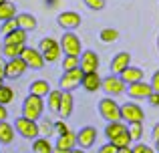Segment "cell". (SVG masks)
<instances>
[{
    "instance_id": "6da1fadb",
    "label": "cell",
    "mask_w": 159,
    "mask_h": 153,
    "mask_svg": "<svg viewBox=\"0 0 159 153\" xmlns=\"http://www.w3.org/2000/svg\"><path fill=\"white\" fill-rule=\"evenodd\" d=\"M44 107H47V103H44L43 97H36V95L28 93V97L22 101V117L32 119V121H39V119L43 117V113H44Z\"/></svg>"
},
{
    "instance_id": "7a4b0ae2",
    "label": "cell",
    "mask_w": 159,
    "mask_h": 153,
    "mask_svg": "<svg viewBox=\"0 0 159 153\" xmlns=\"http://www.w3.org/2000/svg\"><path fill=\"white\" fill-rule=\"evenodd\" d=\"M58 44H61V51H62V55L81 56V52H83L81 38H79V36L75 34V30H65V34L61 36Z\"/></svg>"
},
{
    "instance_id": "3957f363",
    "label": "cell",
    "mask_w": 159,
    "mask_h": 153,
    "mask_svg": "<svg viewBox=\"0 0 159 153\" xmlns=\"http://www.w3.org/2000/svg\"><path fill=\"white\" fill-rule=\"evenodd\" d=\"M99 115L109 121H121V105L113 97H105L99 101Z\"/></svg>"
},
{
    "instance_id": "277c9868",
    "label": "cell",
    "mask_w": 159,
    "mask_h": 153,
    "mask_svg": "<svg viewBox=\"0 0 159 153\" xmlns=\"http://www.w3.org/2000/svg\"><path fill=\"white\" fill-rule=\"evenodd\" d=\"M39 51L43 52L44 61H47L48 65L57 63V61L61 59V55H62V51H61V44H58V40H57V38H51V36H47V38H43V40H40V44H39Z\"/></svg>"
},
{
    "instance_id": "5b68a950",
    "label": "cell",
    "mask_w": 159,
    "mask_h": 153,
    "mask_svg": "<svg viewBox=\"0 0 159 153\" xmlns=\"http://www.w3.org/2000/svg\"><path fill=\"white\" fill-rule=\"evenodd\" d=\"M125 89H127V85H125L123 81H121L119 75H109L105 79H101V91L107 95V97H119V95L125 93Z\"/></svg>"
},
{
    "instance_id": "8992f818",
    "label": "cell",
    "mask_w": 159,
    "mask_h": 153,
    "mask_svg": "<svg viewBox=\"0 0 159 153\" xmlns=\"http://www.w3.org/2000/svg\"><path fill=\"white\" fill-rule=\"evenodd\" d=\"M83 75H85V71H83L81 67L65 71L62 77H61V81H58L61 91H70V93H73L75 89H79V87H81V81H83Z\"/></svg>"
},
{
    "instance_id": "52a82bcc",
    "label": "cell",
    "mask_w": 159,
    "mask_h": 153,
    "mask_svg": "<svg viewBox=\"0 0 159 153\" xmlns=\"http://www.w3.org/2000/svg\"><path fill=\"white\" fill-rule=\"evenodd\" d=\"M14 129L20 137L24 139H36L39 137V123L32 121V119H26V117H16L14 119Z\"/></svg>"
},
{
    "instance_id": "ba28073f",
    "label": "cell",
    "mask_w": 159,
    "mask_h": 153,
    "mask_svg": "<svg viewBox=\"0 0 159 153\" xmlns=\"http://www.w3.org/2000/svg\"><path fill=\"white\" fill-rule=\"evenodd\" d=\"M145 119V111L141 109V105L137 103H123L121 105V121L129 123H143Z\"/></svg>"
},
{
    "instance_id": "9c48e42d",
    "label": "cell",
    "mask_w": 159,
    "mask_h": 153,
    "mask_svg": "<svg viewBox=\"0 0 159 153\" xmlns=\"http://www.w3.org/2000/svg\"><path fill=\"white\" fill-rule=\"evenodd\" d=\"M20 59L26 63L28 69H34V71H40V69L47 65V61H44L43 52H40L39 48H34V47H24V51H22V55H20Z\"/></svg>"
},
{
    "instance_id": "30bf717a",
    "label": "cell",
    "mask_w": 159,
    "mask_h": 153,
    "mask_svg": "<svg viewBox=\"0 0 159 153\" xmlns=\"http://www.w3.org/2000/svg\"><path fill=\"white\" fill-rule=\"evenodd\" d=\"M81 22H83L81 14L75 12V10H65L57 16V24L62 30H77V28L81 26Z\"/></svg>"
},
{
    "instance_id": "8fae6325",
    "label": "cell",
    "mask_w": 159,
    "mask_h": 153,
    "mask_svg": "<svg viewBox=\"0 0 159 153\" xmlns=\"http://www.w3.org/2000/svg\"><path fill=\"white\" fill-rule=\"evenodd\" d=\"M77 147V133L66 131V133L57 135V143H54V153H70Z\"/></svg>"
},
{
    "instance_id": "7c38bea8",
    "label": "cell",
    "mask_w": 159,
    "mask_h": 153,
    "mask_svg": "<svg viewBox=\"0 0 159 153\" xmlns=\"http://www.w3.org/2000/svg\"><path fill=\"white\" fill-rule=\"evenodd\" d=\"M99 65H101V59L95 51H83L81 56H79V67L85 73H93L99 71Z\"/></svg>"
},
{
    "instance_id": "4fadbf2b",
    "label": "cell",
    "mask_w": 159,
    "mask_h": 153,
    "mask_svg": "<svg viewBox=\"0 0 159 153\" xmlns=\"http://www.w3.org/2000/svg\"><path fill=\"white\" fill-rule=\"evenodd\" d=\"M95 141H97V129L91 125L81 127V131L77 133V145L81 149H91L95 145Z\"/></svg>"
},
{
    "instance_id": "5bb4252c",
    "label": "cell",
    "mask_w": 159,
    "mask_h": 153,
    "mask_svg": "<svg viewBox=\"0 0 159 153\" xmlns=\"http://www.w3.org/2000/svg\"><path fill=\"white\" fill-rule=\"evenodd\" d=\"M125 93H127L131 99H147L149 95L153 93V87L149 85V83H145V81H137V83L127 85Z\"/></svg>"
},
{
    "instance_id": "9a60e30c",
    "label": "cell",
    "mask_w": 159,
    "mask_h": 153,
    "mask_svg": "<svg viewBox=\"0 0 159 153\" xmlns=\"http://www.w3.org/2000/svg\"><path fill=\"white\" fill-rule=\"evenodd\" d=\"M26 71H28V67H26V63H24L20 56H18V59L6 61V79H12V81H16V79H20Z\"/></svg>"
},
{
    "instance_id": "2e32d148",
    "label": "cell",
    "mask_w": 159,
    "mask_h": 153,
    "mask_svg": "<svg viewBox=\"0 0 159 153\" xmlns=\"http://www.w3.org/2000/svg\"><path fill=\"white\" fill-rule=\"evenodd\" d=\"M129 65H131V55L125 52V51L117 52V55L111 59V71H113V75H121Z\"/></svg>"
},
{
    "instance_id": "e0dca14e",
    "label": "cell",
    "mask_w": 159,
    "mask_h": 153,
    "mask_svg": "<svg viewBox=\"0 0 159 153\" xmlns=\"http://www.w3.org/2000/svg\"><path fill=\"white\" fill-rule=\"evenodd\" d=\"M75 109V97L70 91H62V99H61V107H58V117L61 119H69L73 115Z\"/></svg>"
},
{
    "instance_id": "ac0fdd59",
    "label": "cell",
    "mask_w": 159,
    "mask_h": 153,
    "mask_svg": "<svg viewBox=\"0 0 159 153\" xmlns=\"http://www.w3.org/2000/svg\"><path fill=\"white\" fill-rule=\"evenodd\" d=\"M81 87L87 93H97V91L101 89V77H99V73L97 71L85 73V75H83V81H81Z\"/></svg>"
},
{
    "instance_id": "d6986e66",
    "label": "cell",
    "mask_w": 159,
    "mask_h": 153,
    "mask_svg": "<svg viewBox=\"0 0 159 153\" xmlns=\"http://www.w3.org/2000/svg\"><path fill=\"white\" fill-rule=\"evenodd\" d=\"M121 81L125 83V85H131V83H137V81H143V77H145V73H143V69H139V67H133V65H129L127 69H125L123 73H121Z\"/></svg>"
},
{
    "instance_id": "ffe728a7",
    "label": "cell",
    "mask_w": 159,
    "mask_h": 153,
    "mask_svg": "<svg viewBox=\"0 0 159 153\" xmlns=\"http://www.w3.org/2000/svg\"><path fill=\"white\" fill-rule=\"evenodd\" d=\"M125 131H127V123L125 121H109L105 125V137L107 141H113L117 135L125 133Z\"/></svg>"
},
{
    "instance_id": "44dd1931",
    "label": "cell",
    "mask_w": 159,
    "mask_h": 153,
    "mask_svg": "<svg viewBox=\"0 0 159 153\" xmlns=\"http://www.w3.org/2000/svg\"><path fill=\"white\" fill-rule=\"evenodd\" d=\"M16 22H18V28H22V30H26V32L36 30V26H39L36 18L30 12H20V14H16Z\"/></svg>"
},
{
    "instance_id": "7402d4cb",
    "label": "cell",
    "mask_w": 159,
    "mask_h": 153,
    "mask_svg": "<svg viewBox=\"0 0 159 153\" xmlns=\"http://www.w3.org/2000/svg\"><path fill=\"white\" fill-rule=\"evenodd\" d=\"M26 40H28V32L22 30V28H16V30L4 34L2 44H26Z\"/></svg>"
},
{
    "instance_id": "603a6c76",
    "label": "cell",
    "mask_w": 159,
    "mask_h": 153,
    "mask_svg": "<svg viewBox=\"0 0 159 153\" xmlns=\"http://www.w3.org/2000/svg\"><path fill=\"white\" fill-rule=\"evenodd\" d=\"M28 91H30V95H36V97H48V93H51V85H48V81H44V79H36V81L30 83V87H28Z\"/></svg>"
},
{
    "instance_id": "cb8c5ba5",
    "label": "cell",
    "mask_w": 159,
    "mask_h": 153,
    "mask_svg": "<svg viewBox=\"0 0 159 153\" xmlns=\"http://www.w3.org/2000/svg\"><path fill=\"white\" fill-rule=\"evenodd\" d=\"M14 125H10L8 121H0V145H10L14 141Z\"/></svg>"
},
{
    "instance_id": "d4e9b609",
    "label": "cell",
    "mask_w": 159,
    "mask_h": 153,
    "mask_svg": "<svg viewBox=\"0 0 159 153\" xmlns=\"http://www.w3.org/2000/svg\"><path fill=\"white\" fill-rule=\"evenodd\" d=\"M32 151L34 153H54V145L48 141V137H36L32 139Z\"/></svg>"
},
{
    "instance_id": "484cf974",
    "label": "cell",
    "mask_w": 159,
    "mask_h": 153,
    "mask_svg": "<svg viewBox=\"0 0 159 153\" xmlns=\"http://www.w3.org/2000/svg\"><path fill=\"white\" fill-rule=\"evenodd\" d=\"M24 47H26V44H2V52H0V55H2L6 61L18 59V56L22 55Z\"/></svg>"
},
{
    "instance_id": "4316f807",
    "label": "cell",
    "mask_w": 159,
    "mask_h": 153,
    "mask_svg": "<svg viewBox=\"0 0 159 153\" xmlns=\"http://www.w3.org/2000/svg\"><path fill=\"white\" fill-rule=\"evenodd\" d=\"M61 99H62V91H61V89H51V93H48V103H47L51 113H57V115H58Z\"/></svg>"
},
{
    "instance_id": "83f0119b",
    "label": "cell",
    "mask_w": 159,
    "mask_h": 153,
    "mask_svg": "<svg viewBox=\"0 0 159 153\" xmlns=\"http://www.w3.org/2000/svg\"><path fill=\"white\" fill-rule=\"evenodd\" d=\"M16 18V6L12 2H0V22Z\"/></svg>"
},
{
    "instance_id": "f1b7e54d",
    "label": "cell",
    "mask_w": 159,
    "mask_h": 153,
    "mask_svg": "<svg viewBox=\"0 0 159 153\" xmlns=\"http://www.w3.org/2000/svg\"><path fill=\"white\" fill-rule=\"evenodd\" d=\"M39 135L40 137H51L54 135V123L48 121V119H39Z\"/></svg>"
},
{
    "instance_id": "f546056e",
    "label": "cell",
    "mask_w": 159,
    "mask_h": 153,
    "mask_svg": "<svg viewBox=\"0 0 159 153\" xmlns=\"http://www.w3.org/2000/svg\"><path fill=\"white\" fill-rule=\"evenodd\" d=\"M99 38H101V43L111 44L119 38V30H117V28H103V30L99 32Z\"/></svg>"
},
{
    "instance_id": "4dcf8cb0",
    "label": "cell",
    "mask_w": 159,
    "mask_h": 153,
    "mask_svg": "<svg viewBox=\"0 0 159 153\" xmlns=\"http://www.w3.org/2000/svg\"><path fill=\"white\" fill-rule=\"evenodd\" d=\"M127 133L131 135L133 141H141V137H143V123H129L127 125Z\"/></svg>"
},
{
    "instance_id": "1f68e13d",
    "label": "cell",
    "mask_w": 159,
    "mask_h": 153,
    "mask_svg": "<svg viewBox=\"0 0 159 153\" xmlns=\"http://www.w3.org/2000/svg\"><path fill=\"white\" fill-rule=\"evenodd\" d=\"M113 145L117 147V149H121V147H131V143H133V139H131V135L125 131V133H121V135H117L115 139H113Z\"/></svg>"
},
{
    "instance_id": "d6a6232c",
    "label": "cell",
    "mask_w": 159,
    "mask_h": 153,
    "mask_svg": "<svg viewBox=\"0 0 159 153\" xmlns=\"http://www.w3.org/2000/svg\"><path fill=\"white\" fill-rule=\"evenodd\" d=\"M14 99V91L6 85H0V105H8Z\"/></svg>"
},
{
    "instance_id": "836d02e7",
    "label": "cell",
    "mask_w": 159,
    "mask_h": 153,
    "mask_svg": "<svg viewBox=\"0 0 159 153\" xmlns=\"http://www.w3.org/2000/svg\"><path fill=\"white\" fill-rule=\"evenodd\" d=\"M77 67H79V56L65 55V59H62V71H70V69H77Z\"/></svg>"
},
{
    "instance_id": "e575fe53",
    "label": "cell",
    "mask_w": 159,
    "mask_h": 153,
    "mask_svg": "<svg viewBox=\"0 0 159 153\" xmlns=\"http://www.w3.org/2000/svg\"><path fill=\"white\" fill-rule=\"evenodd\" d=\"M83 2H85L87 8H91V10H95V12H101L103 8L107 6V0H83Z\"/></svg>"
},
{
    "instance_id": "d590c367",
    "label": "cell",
    "mask_w": 159,
    "mask_h": 153,
    "mask_svg": "<svg viewBox=\"0 0 159 153\" xmlns=\"http://www.w3.org/2000/svg\"><path fill=\"white\" fill-rule=\"evenodd\" d=\"M18 28V22H16V18H10V20H4L2 22V28H0V32L2 34H8V32L16 30Z\"/></svg>"
},
{
    "instance_id": "8d00e7d4",
    "label": "cell",
    "mask_w": 159,
    "mask_h": 153,
    "mask_svg": "<svg viewBox=\"0 0 159 153\" xmlns=\"http://www.w3.org/2000/svg\"><path fill=\"white\" fill-rule=\"evenodd\" d=\"M133 149V153H157L153 147H149V145H145V143H141V141H137L135 145L131 147Z\"/></svg>"
},
{
    "instance_id": "74e56055",
    "label": "cell",
    "mask_w": 159,
    "mask_h": 153,
    "mask_svg": "<svg viewBox=\"0 0 159 153\" xmlns=\"http://www.w3.org/2000/svg\"><path fill=\"white\" fill-rule=\"evenodd\" d=\"M66 131H69V127H66L65 119H61V121H57V123H54V135H61V133H66Z\"/></svg>"
},
{
    "instance_id": "f35d334b",
    "label": "cell",
    "mask_w": 159,
    "mask_h": 153,
    "mask_svg": "<svg viewBox=\"0 0 159 153\" xmlns=\"http://www.w3.org/2000/svg\"><path fill=\"white\" fill-rule=\"evenodd\" d=\"M117 151H119V149H117V147L113 145L111 141H107L105 145H101V147H99V151H97V153H117Z\"/></svg>"
},
{
    "instance_id": "ab89813d",
    "label": "cell",
    "mask_w": 159,
    "mask_h": 153,
    "mask_svg": "<svg viewBox=\"0 0 159 153\" xmlns=\"http://www.w3.org/2000/svg\"><path fill=\"white\" fill-rule=\"evenodd\" d=\"M147 101H149V105H151V107H159V93H157V91H153V93L147 97Z\"/></svg>"
},
{
    "instance_id": "60d3db41",
    "label": "cell",
    "mask_w": 159,
    "mask_h": 153,
    "mask_svg": "<svg viewBox=\"0 0 159 153\" xmlns=\"http://www.w3.org/2000/svg\"><path fill=\"white\" fill-rule=\"evenodd\" d=\"M149 85L153 87V91H157V93H159V69H157L155 73H153V77H151V83H149Z\"/></svg>"
},
{
    "instance_id": "b9f144b4",
    "label": "cell",
    "mask_w": 159,
    "mask_h": 153,
    "mask_svg": "<svg viewBox=\"0 0 159 153\" xmlns=\"http://www.w3.org/2000/svg\"><path fill=\"white\" fill-rule=\"evenodd\" d=\"M0 79H6V59H4L2 55H0Z\"/></svg>"
},
{
    "instance_id": "7bdbcfd3",
    "label": "cell",
    "mask_w": 159,
    "mask_h": 153,
    "mask_svg": "<svg viewBox=\"0 0 159 153\" xmlns=\"http://www.w3.org/2000/svg\"><path fill=\"white\" fill-rule=\"evenodd\" d=\"M8 119V109L6 105H0V121H6Z\"/></svg>"
},
{
    "instance_id": "ee69618b",
    "label": "cell",
    "mask_w": 159,
    "mask_h": 153,
    "mask_svg": "<svg viewBox=\"0 0 159 153\" xmlns=\"http://www.w3.org/2000/svg\"><path fill=\"white\" fill-rule=\"evenodd\" d=\"M151 137H153V141H155V139H159V123H155V125H153V129H151Z\"/></svg>"
},
{
    "instance_id": "f6af8a7d",
    "label": "cell",
    "mask_w": 159,
    "mask_h": 153,
    "mask_svg": "<svg viewBox=\"0 0 159 153\" xmlns=\"http://www.w3.org/2000/svg\"><path fill=\"white\" fill-rule=\"evenodd\" d=\"M117 153H133V149H131V147H121Z\"/></svg>"
},
{
    "instance_id": "bcb514c9",
    "label": "cell",
    "mask_w": 159,
    "mask_h": 153,
    "mask_svg": "<svg viewBox=\"0 0 159 153\" xmlns=\"http://www.w3.org/2000/svg\"><path fill=\"white\" fill-rule=\"evenodd\" d=\"M70 153H85V149H81V147H79V149H77V147H75V149L70 151Z\"/></svg>"
},
{
    "instance_id": "7dc6e473",
    "label": "cell",
    "mask_w": 159,
    "mask_h": 153,
    "mask_svg": "<svg viewBox=\"0 0 159 153\" xmlns=\"http://www.w3.org/2000/svg\"><path fill=\"white\" fill-rule=\"evenodd\" d=\"M155 151L159 153V139H155Z\"/></svg>"
},
{
    "instance_id": "c3c4849f",
    "label": "cell",
    "mask_w": 159,
    "mask_h": 153,
    "mask_svg": "<svg viewBox=\"0 0 159 153\" xmlns=\"http://www.w3.org/2000/svg\"><path fill=\"white\" fill-rule=\"evenodd\" d=\"M157 51H159V36H157Z\"/></svg>"
},
{
    "instance_id": "681fc988",
    "label": "cell",
    "mask_w": 159,
    "mask_h": 153,
    "mask_svg": "<svg viewBox=\"0 0 159 153\" xmlns=\"http://www.w3.org/2000/svg\"><path fill=\"white\" fill-rule=\"evenodd\" d=\"M0 2H10V0H0Z\"/></svg>"
},
{
    "instance_id": "f907efd6",
    "label": "cell",
    "mask_w": 159,
    "mask_h": 153,
    "mask_svg": "<svg viewBox=\"0 0 159 153\" xmlns=\"http://www.w3.org/2000/svg\"><path fill=\"white\" fill-rule=\"evenodd\" d=\"M0 52H2V43H0Z\"/></svg>"
},
{
    "instance_id": "816d5d0a",
    "label": "cell",
    "mask_w": 159,
    "mask_h": 153,
    "mask_svg": "<svg viewBox=\"0 0 159 153\" xmlns=\"http://www.w3.org/2000/svg\"><path fill=\"white\" fill-rule=\"evenodd\" d=\"M0 85H4V83H2V79H0Z\"/></svg>"
},
{
    "instance_id": "f5cc1de1",
    "label": "cell",
    "mask_w": 159,
    "mask_h": 153,
    "mask_svg": "<svg viewBox=\"0 0 159 153\" xmlns=\"http://www.w3.org/2000/svg\"><path fill=\"white\" fill-rule=\"evenodd\" d=\"M0 153H2V151H0Z\"/></svg>"
}]
</instances>
